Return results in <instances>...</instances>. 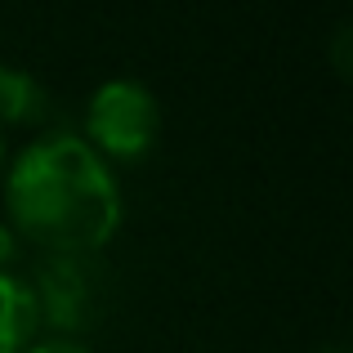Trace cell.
<instances>
[{
  "label": "cell",
  "instance_id": "cell-8",
  "mask_svg": "<svg viewBox=\"0 0 353 353\" xmlns=\"http://www.w3.org/2000/svg\"><path fill=\"white\" fill-rule=\"evenodd\" d=\"M27 353H90L85 345H72V340H45V345H32Z\"/></svg>",
  "mask_w": 353,
  "mask_h": 353
},
{
  "label": "cell",
  "instance_id": "cell-1",
  "mask_svg": "<svg viewBox=\"0 0 353 353\" xmlns=\"http://www.w3.org/2000/svg\"><path fill=\"white\" fill-rule=\"evenodd\" d=\"M14 228L45 255H94L121 228L117 174L72 130L45 134L18 152L5 179Z\"/></svg>",
  "mask_w": 353,
  "mask_h": 353
},
{
  "label": "cell",
  "instance_id": "cell-10",
  "mask_svg": "<svg viewBox=\"0 0 353 353\" xmlns=\"http://www.w3.org/2000/svg\"><path fill=\"white\" fill-rule=\"evenodd\" d=\"M318 353H345V349H318Z\"/></svg>",
  "mask_w": 353,
  "mask_h": 353
},
{
  "label": "cell",
  "instance_id": "cell-4",
  "mask_svg": "<svg viewBox=\"0 0 353 353\" xmlns=\"http://www.w3.org/2000/svg\"><path fill=\"white\" fill-rule=\"evenodd\" d=\"M54 117V99L27 68L0 63V121L9 125H41Z\"/></svg>",
  "mask_w": 353,
  "mask_h": 353
},
{
  "label": "cell",
  "instance_id": "cell-5",
  "mask_svg": "<svg viewBox=\"0 0 353 353\" xmlns=\"http://www.w3.org/2000/svg\"><path fill=\"white\" fill-rule=\"evenodd\" d=\"M36 300L27 277L0 273V353H27L36 336Z\"/></svg>",
  "mask_w": 353,
  "mask_h": 353
},
{
  "label": "cell",
  "instance_id": "cell-2",
  "mask_svg": "<svg viewBox=\"0 0 353 353\" xmlns=\"http://www.w3.org/2000/svg\"><path fill=\"white\" fill-rule=\"evenodd\" d=\"M27 286L36 300V327L54 331V340L77 345V336H90L108 318L112 273L94 255H45Z\"/></svg>",
  "mask_w": 353,
  "mask_h": 353
},
{
  "label": "cell",
  "instance_id": "cell-6",
  "mask_svg": "<svg viewBox=\"0 0 353 353\" xmlns=\"http://www.w3.org/2000/svg\"><path fill=\"white\" fill-rule=\"evenodd\" d=\"M349 45H353V23H349V18H340L336 32H331V68H336V77H340V81H349V72H353Z\"/></svg>",
  "mask_w": 353,
  "mask_h": 353
},
{
  "label": "cell",
  "instance_id": "cell-9",
  "mask_svg": "<svg viewBox=\"0 0 353 353\" xmlns=\"http://www.w3.org/2000/svg\"><path fill=\"white\" fill-rule=\"evenodd\" d=\"M0 165H5V134H0Z\"/></svg>",
  "mask_w": 353,
  "mask_h": 353
},
{
  "label": "cell",
  "instance_id": "cell-7",
  "mask_svg": "<svg viewBox=\"0 0 353 353\" xmlns=\"http://www.w3.org/2000/svg\"><path fill=\"white\" fill-rule=\"evenodd\" d=\"M14 255H18V233L5 224V219H0V273L14 264Z\"/></svg>",
  "mask_w": 353,
  "mask_h": 353
},
{
  "label": "cell",
  "instance_id": "cell-3",
  "mask_svg": "<svg viewBox=\"0 0 353 353\" xmlns=\"http://www.w3.org/2000/svg\"><path fill=\"white\" fill-rule=\"evenodd\" d=\"M161 103L148 85L130 77L103 81L85 103V143L103 161H139L157 148Z\"/></svg>",
  "mask_w": 353,
  "mask_h": 353
}]
</instances>
